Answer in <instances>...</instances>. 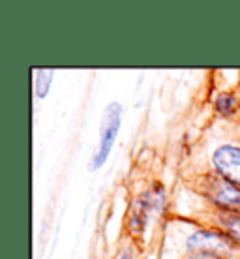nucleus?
I'll return each mask as SVG.
<instances>
[{
  "mask_svg": "<svg viewBox=\"0 0 240 259\" xmlns=\"http://www.w3.org/2000/svg\"><path fill=\"white\" fill-rule=\"evenodd\" d=\"M216 109L220 111L221 115H231V113L236 109V100H234L231 94L223 92V94H220L218 100H216Z\"/></svg>",
  "mask_w": 240,
  "mask_h": 259,
  "instance_id": "obj_7",
  "label": "nucleus"
},
{
  "mask_svg": "<svg viewBox=\"0 0 240 259\" xmlns=\"http://www.w3.org/2000/svg\"><path fill=\"white\" fill-rule=\"evenodd\" d=\"M120 120H122V107H120V104L113 102V104L105 107L104 124H102V130H100V143H98L96 154L92 158V169L102 167L105 163L113 145H115L118 130H120Z\"/></svg>",
  "mask_w": 240,
  "mask_h": 259,
  "instance_id": "obj_2",
  "label": "nucleus"
},
{
  "mask_svg": "<svg viewBox=\"0 0 240 259\" xmlns=\"http://www.w3.org/2000/svg\"><path fill=\"white\" fill-rule=\"evenodd\" d=\"M188 253L195 259H223L231 253V239L216 231H195L188 239Z\"/></svg>",
  "mask_w": 240,
  "mask_h": 259,
  "instance_id": "obj_1",
  "label": "nucleus"
},
{
  "mask_svg": "<svg viewBox=\"0 0 240 259\" xmlns=\"http://www.w3.org/2000/svg\"><path fill=\"white\" fill-rule=\"evenodd\" d=\"M118 259H131V257H130V253L126 252V253H122V255H120V257H118Z\"/></svg>",
  "mask_w": 240,
  "mask_h": 259,
  "instance_id": "obj_8",
  "label": "nucleus"
},
{
  "mask_svg": "<svg viewBox=\"0 0 240 259\" xmlns=\"http://www.w3.org/2000/svg\"><path fill=\"white\" fill-rule=\"evenodd\" d=\"M220 222L229 239L240 244V212L238 210H227V212H223Z\"/></svg>",
  "mask_w": 240,
  "mask_h": 259,
  "instance_id": "obj_5",
  "label": "nucleus"
},
{
  "mask_svg": "<svg viewBox=\"0 0 240 259\" xmlns=\"http://www.w3.org/2000/svg\"><path fill=\"white\" fill-rule=\"evenodd\" d=\"M205 192L208 199H212L220 207L231 208V210L240 208V188L234 186L233 182L225 181L223 177H210L205 182Z\"/></svg>",
  "mask_w": 240,
  "mask_h": 259,
  "instance_id": "obj_3",
  "label": "nucleus"
},
{
  "mask_svg": "<svg viewBox=\"0 0 240 259\" xmlns=\"http://www.w3.org/2000/svg\"><path fill=\"white\" fill-rule=\"evenodd\" d=\"M36 92H38L39 98H43L49 91V84L53 81V71L51 70H39L36 73Z\"/></svg>",
  "mask_w": 240,
  "mask_h": 259,
  "instance_id": "obj_6",
  "label": "nucleus"
},
{
  "mask_svg": "<svg viewBox=\"0 0 240 259\" xmlns=\"http://www.w3.org/2000/svg\"><path fill=\"white\" fill-rule=\"evenodd\" d=\"M212 162L216 171L225 181L233 182L234 186L240 188V147H234V145L220 147L212 156Z\"/></svg>",
  "mask_w": 240,
  "mask_h": 259,
  "instance_id": "obj_4",
  "label": "nucleus"
}]
</instances>
